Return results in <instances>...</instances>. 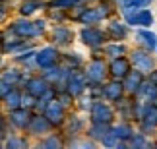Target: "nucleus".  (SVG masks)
<instances>
[{"mask_svg":"<svg viewBox=\"0 0 157 149\" xmlns=\"http://www.w3.org/2000/svg\"><path fill=\"white\" fill-rule=\"evenodd\" d=\"M105 93H107L111 99H117L118 95H120V87H118V85H109V87L105 89Z\"/></svg>","mask_w":157,"mask_h":149,"instance_id":"9","label":"nucleus"},{"mask_svg":"<svg viewBox=\"0 0 157 149\" xmlns=\"http://www.w3.org/2000/svg\"><path fill=\"white\" fill-rule=\"evenodd\" d=\"M126 70H128V64H126L124 58H120V60H117V62L113 64V74L114 76H124Z\"/></svg>","mask_w":157,"mask_h":149,"instance_id":"5","label":"nucleus"},{"mask_svg":"<svg viewBox=\"0 0 157 149\" xmlns=\"http://www.w3.org/2000/svg\"><path fill=\"white\" fill-rule=\"evenodd\" d=\"M138 58H136V66L138 68H142V70H149L151 68V60H149V56H144V54H136Z\"/></svg>","mask_w":157,"mask_h":149,"instance_id":"7","label":"nucleus"},{"mask_svg":"<svg viewBox=\"0 0 157 149\" xmlns=\"http://www.w3.org/2000/svg\"><path fill=\"white\" fill-rule=\"evenodd\" d=\"M47 116L52 118V120H60V116H62V106L56 105V103H52L49 106V112H47Z\"/></svg>","mask_w":157,"mask_h":149,"instance_id":"6","label":"nucleus"},{"mask_svg":"<svg viewBox=\"0 0 157 149\" xmlns=\"http://www.w3.org/2000/svg\"><path fill=\"white\" fill-rule=\"evenodd\" d=\"M93 118H95V120H109V118H111V110L99 103V105H95V114H93Z\"/></svg>","mask_w":157,"mask_h":149,"instance_id":"3","label":"nucleus"},{"mask_svg":"<svg viewBox=\"0 0 157 149\" xmlns=\"http://www.w3.org/2000/svg\"><path fill=\"white\" fill-rule=\"evenodd\" d=\"M54 54H56V52H54L52 49L43 50V54L39 56V64H41V66H51V64L56 60V58H54Z\"/></svg>","mask_w":157,"mask_h":149,"instance_id":"2","label":"nucleus"},{"mask_svg":"<svg viewBox=\"0 0 157 149\" xmlns=\"http://www.w3.org/2000/svg\"><path fill=\"white\" fill-rule=\"evenodd\" d=\"M103 64L101 62H93L91 66H89V70H87V76L91 77V80H101L103 77Z\"/></svg>","mask_w":157,"mask_h":149,"instance_id":"1","label":"nucleus"},{"mask_svg":"<svg viewBox=\"0 0 157 149\" xmlns=\"http://www.w3.org/2000/svg\"><path fill=\"white\" fill-rule=\"evenodd\" d=\"M138 37H140V39H144V43H146V45L149 47V49H151V47L155 45V37H153L151 33H140Z\"/></svg>","mask_w":157,"mask_h":149,"instance_id":"8","label":"nucleus"},{"mask_svg":"<svg viewBox=\"0 0 157 149\" xmlns=\"http://www.w3.org/2000/svg\"><path fill=\"white\" fill-rule=\"evenodd\" d=\"M122 50H124L122 47H111V49H109V54H120Z\"/></svg>","mask_w":157,"mask_h":149,"instance_id":"10","label":"nucleus"},{"mask_svg":"<svg viewBox=\"0 0 157 149\" xmlns=\"http://www.w3.org/2000/svg\"><path fill=\"white\" fill-rule=\"evenodd\" d=\"M151 0H132V6H144V4H149Z\"/></svg>","mask_w":157,"mask_h":149,"instance_id":"11","label":"nucleus"},{"mask_svg":"<svg viewBox=\"0 0 157 149\" xmlns=\"http://www.w3.org/2000/svg\"><path fill=\"white\" fill-rule=\"evenodd\" d=\"M83 39H86V43H99L101 39H103V35H101L99 31H95V29H87V31H83Z\"/></svg>","mask_w":157,"mask_h":149,"instance_id":"4","label":"nucleus"}]
</instances>
